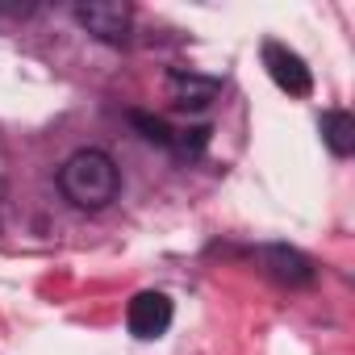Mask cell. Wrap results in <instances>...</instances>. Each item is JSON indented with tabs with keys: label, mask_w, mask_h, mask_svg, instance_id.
I'll return each mask as SVG.
<instances>
[{
	"label": "cell",
	"mask_w": 355,
	"mask_h": 355,
	"mask_svg": "<svg viewBox=\"0 0 355 355\" xmlns=\"http://www.w3.org/2000/svg\"><path fill=\"white\" fill-rule=\"evenodd\" d=\"M59 189L76 209H105L121 189V171L105 150L88 146V150H76L59 167Z\"/></svg>",
	"instance_id": "6da1fadb"
},
{
	"label": "cell",
	"mask_w": 355,
	"mask_h": 355,
	"mask_svg": "<svg viewBox=\"0 0 355 355\" xmlns=\"http://www.w3.org/2000/svg\"><path fill=\"white\" fill-rule=\"evenodd\" d=\"M76 21L88 34H96L101 42H125L134 9L125 5V0H84V5H76Z\"/></svg>",
	"instance_id": "7a4b0ae2"
},
{
	"label": "cell",
	"mask_w": 355,
	"mask_h": 355,
	"mask_svg": "<svg viewBox=\"0 0 355 355\" xmlns=\"http://www.w3.org/2000/svg\"><path fill=\"white\" fill-rule=\"evenodd\" d=\"M263 67L272 76V84L288 96H309L313 92V71L305 67V59L280 42H263Z\"/></svg>",
	"instance_id": "3957f363"
},
{
	"label": "cell",
	"mask_w": 355,
	"mask_h": 355,
	"mask_svg": "<svg viewBox=\"0 0 355 355\" xmlns=\"http://www.w3.org/2000/svg\"><path fill=\"white\" fill-rule=\"evenodd\" d=\"M125 326L134 338H159L171 326V301L163 293H138L125 309Z\"/></svg>",
	"instance_id": "277c9868"
},
{
	"label": "cell",
	"mask_w": 355,
	"mask_h": 355,
	"mask_svg": "<svg viewBox=\"0 0 355 355\" xmlns=\"http://www.w3.org/2000/svg\"><path fill=\"white\" fill-rule=\"evenodd\" d=\"M167 88L175 96V105H184V109H205L214 96H218V80L214 76H197V71H184V67H175L167 71Z\"/></svg>",
	"instance_id": "5b68a950"
},
{
	"label": "cell",
	"mask_w": 355,
	"mask_h": 355,
	"mask_svg": "<svg viewBox=\"0 0 355 355\" xmlns=\"http://www.w3.org/2000/svg\"><path fill=\"white\" fill-rule=\"evenodd\" d=\"M259 255H263L268 272L276 280H284V284H309L313 280V259L301 255L297 247H263Z\"/></svg>",
	"instance_id": "8992f818"
},
{
	"label": "cell",
	"mask_w": 355,
	"mask_h": 355,
	"mask_svg": "<svg viewBox=\"0 0 355 355\" xmlns=\"http://www.w3.org/2000/svg\"><path fill=\"white\" fill-rule=\"evenodd\" d=\"M322 142H326L338 159H347V155L355 150V117H351L347 109H326V113H322Z\"/></svg>",
	"instance_id": "52a82bcc"
},
{
	"label": "cell",
	"mask_w": 355,
	"mask_h": 355,
	"mask_svg": "<svg viewBox=\"0 0 355 355\" xmlns=\"http://www.w3.org/2000/svg\"><path fill=\"white\" fill-rule=\"evenodd\" d=\"M130 121H134V125H138V130H142L150 142H163V146L171 142V130H167L159 117H146V113H130Z\"/></svg>",
	"instance_id": "ba28073f"
}]
</instances>
